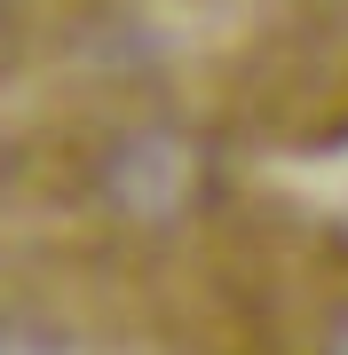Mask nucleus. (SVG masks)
<instances>
[{"instance_id":"2","label":"nucleus","mask_w":348,"mask_h":355,"mask_svg":"<svg viewBox=\"0 0 348 355\" xmlns=\"http://www.w3.org/2000/svg\"><path fill=\"white\" fill-rule=\"evenodd\" d=\"M0 355H48V347H40L32 331H0Z\"/></svg>"},{"instance_id":"1","label":"nucleus","mask_w":348,"mask_h":355,"mask_svg":"<svg viewBox=\"0 0 348 355\" xmlns=\"http://www.w3.org/2000/svg\"><path fill=\"white\" fill-rule=\"evenodd\" d=\"M190 190H198L190 142H174V135H135V142H119V158H111V198L127 205V214L167 221V214L190 205Z\"/></svg>"},{"instance_id":"3","label":"nucleus","mask_w":348,"mask_h":355,"mask_svg":"<svg viewBox=\"0 0 348 355\" xmlns=\"http://www.w3.org/2000/svg\"><path fill=\"white\" fill-rule=\"evenodd\" d=\"M324 355H348V316L333 324V340H324Z\"/></svg>"}]
</instances>
